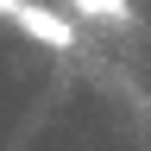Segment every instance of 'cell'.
Wrapping results in <instances>:
<instances>
[{
    "instance_id": "obj_1",
    "label": "cell",
    "mask_w": 151,
    "mask_h": 151,
    "mask_svg": "<svg viewBox=\"0 0 151 151\" xmlns=\"http://www.w3.org/2000/svg\"><path fill=\"white\" fill-rule=\"evenodd\" d=\"M19 25H25L32 38H44V44H69V25L57 13H44V6H19Z\"/></svg>"
},
{
    "instance_id": "obj_3",
    "label": "cell",
    "mask_w": 151,
    "mask_h": 151,
    "mask_svg": "<svg viewBox=\"0 0 151 151\" xmlns=\"http://www.w3.org/2000/svg\"><path fill=\"white\" fill-rule=\"evenodd\" d=\"M19 6H25V0H0V13H19Z\"/></svg>"
},
{
    "instance_id": "obj_2",
    "label": "cell",
    "mask_w": 151,
    "mask_h": 151,
    "mask_svg": "<svg viewBox=\"0 0 151 151\" xmlns=\"http://www.w3.org/2000/svg\"><path fill=\"white\" fill-rule=\"evenodd\" d=\"M82 13H107V19H126V0H76Z\"/></svg>"
}]
</instances>
